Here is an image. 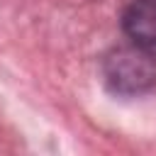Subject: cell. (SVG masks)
<instances>
[{"label":"cell","mask_w":156,"mask_h":156,"mask_svg":"<svg viewBox=\"0 0 156 156\" xmlns=\"http://www.w3.org/2000/svg\"><path fill=\"white\" fill-rule=\"evenodd\" d=\"M107 85L122 95H136L156 83V56L154 49L141 44H127L112 49L102 61Z\"/></svg>","instance_id":"1"},{"label":"cell","mask_w":156,"mask_h":156,"mask_svg":"<svg viewBox=\"0 0 156 156\" xmlns=\"http://www.w3.org/2000/svg\"><path fill=\"white\" fill-rule=\"evenodd\" d=\"M124 34L141 46L156 49V0H134L122 12Z\"/></svg>","instance_id":"2"}]
</instances>
